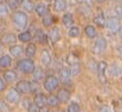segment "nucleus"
<instances>
[{
	"mask_svg": "<svg viewBox=\"0 0 122 112\" xmlns=\"http://www.w3.org/2000/svg\"><path fill=\"white\" fill-rule=\"evenodd\" d=\"M5 101L8 103H10V104H17L20 101V93L16 90V88L15 89H11L6 93Z\"/></svg>",
	"mask_w": 122,
	"mask_h": 112,
	"instance_id": "423d86ee",
	"label": "nucleus"
},
{
	"mask_svg": "<svg viewBox=\"0 0 122 112\" xmlns=\"http://www.w3.org/2000/svg\"><path fill=\"white\" fill-rule=\"evenodd\" d=\"M96 1H97V2H104L105 0H96Z\"/></svg>",
	"mask_w": 122,
	"mask_h": 112,
	"instance_id": "de8ad7c7",
	"label": "nucleus"
},
{
	"mask_svg": "<svg viewBox=\"0 0 122 112\" xmlns=\"http://www.w3.org/2000/svg\"><path fill=\"white\" fill-rule=\"evenodd\" d=\"M119 51H120V52L122 53V47H120V48H119Z\"/></svg>",
	"mask_w": 122,
	"mask_h": 112,
	"instance_id": "8fccbe9b",
	"label": "nucleus"
},
{
	"mask_svg": "<svg viewBox=\"0 0 122 112\" xmlns=\"http://www.w3.org/2000/svg\"><path fill=\"white\" fill-rule=\"evenodd\" d=\"M28 112H38V107L34 103H30L28 106Z\"/></svg>",
	"mask_w": 122,
	"mask_h": 112,
	"instance_id": "4c0bfd02",
	"label": "nucleus"
},
{
	"mask_svg": "<svg viewBox=\"0 0 122 112\" xmlns=\"http://www.w3.org/2000/svg\"><path fill=\"white\" fill-rule=\"evenodd\" d=\"M16 40H17V37L13 33H6L2 35L1 39H0L1 43H3V45H14L16 42Z\"/></svg>",
	"mask_w": 122,
	"mask_h": 112,
	"instance_id": "1a4fd4ad",
	"label": "nucleus"
},
{
	"mask_svg": "<svg viewBox=\"0 0 122 112\" xmlns=\"http://www.w3.org/2000/svg\"><path fill=\"white\" fill-rule=\"evenodd\" d=\"M0 112H12L11 107L2 99H0Z\"/></svg>",
	"mask_w": 122,
	"mask_h": 112,
	"instance_id": "f704fd0d",
	"label": "nucleus"
},
{
	"mask_svg": "<svg viewBox=\"0 0 122 112\" xmlns=\"http://www.w3.org/2000/svg\"><path fill=\"white\" fill-rule=\"evenodd\" d=\"M116 12H117V14H118L119 17L122 18V4H120V5H117Z\"/></svg>",
	"mask_w": 122,
	"mask_h": 112,
	"instance_id": "ea45409f",
	"label": "nucleus"
},
{
	"mask_svg": "<svg viewBox=\"0 0 122 112\" xmlns=\"http://www.w3.org/2000/svg\"><path fill=\"white\" fill-rule=\"evenodd\" d=\"M34 69H35L34 61L32 59H30V58H25V59H21L17 62V70L23 74L33 73Z\"/></svg>",
	"mask_w": 122,
	"mask_h": 112,
	"instance_id": "f03ea898",
	"label": "nucleus"
},
{
	"mask_svg": "<svg viewBox=\"0 0 122 112\" xmlns=\"http://www.w3.org/2000/svg\"><path fill=\"white\" fill-rule=\"evenodd\" d=\"M53 8L56 12H63L66 10L67 8V2L66 0H54L53 3Z\"/></svg>",
	"mask_w": 122,
	"mask_h": 112,
	"instance_id": "f3484780",
	"label": "nucleus"
},
{
	"mask_svg": "<svg viewBox=\"0 0 122 112\" xmlns=\"http://www.w3.org/2000/svg\"><path fill=\"white\" fill-rule=\"evenodd\" d=\"M57 98L61 103H67L70 99V92L67 89H60L57 92Z\"/></svg>",
	"mask_w": 122,
	"mask_h": 112,
	"instance_id": "f8f14e48",
	"label": "nucleus"
},
{
	"mask_svg": "<svg viewBox=\"0 0 122 112\" xmlns=\"http://www.w3.org/2000/svg\"><path fill=\"white\" fill-rule=\"evenodd\" d=\"M117 2H119V3H122V0H116Z\"/></svg>",
	"mask_w": 122,
	"mask_h": 112,
	"instance_id": "09e8293b",
	"label": "nucleus"
},
{
	"mask_svg": "<svg viewBox=\"0 0 122 112\" xmlns=\"http://www.w3.org/2000/svg\"><path fill=\"white\" fill-rule=\"evenodd\" d=\"M33 79L35 81H38V80H41V79H43L44 78V76H45V72H44V70L41 69V67H38V68H35L34 69V71H33Z\"/></svg>",
	"mask_w": 122,
	"mask_h": 112,
	"instance_id": "4be33fe9",
	"label": "nucleus"
},
{
	"mask_svg": "<svg viewBox=\"0 0 122 112\" xmlns=\"http://www.w3.org/2000/svg\"><path fill=\"white\" fill-rule=\"evenodd\" d=\"M16 90L20 94H28L31 92V83L28 80H20L16 85Z\"/></svg>",
	"mask_w": 122,
	"mask_h": 112,
	"instance_id": "0eeeda50",
	"label": "nucleus"
},
{
	"mask_svg": "<svg viewBox=\"0 0 122 112\" xmlns=\"http://www.w3.org/2000/svg\"><path fill=\"white\" fill-rule=\"evenodd\" d=\"M38 112H49V109L47 108L46 106H44V107H41V108H39Z\"/></svg>",
	"mask_w": 122,
	"mask_h": 112,
	"instance_id": "79ce46f5",
	"label": "nucleus"
},
{
	"mask_svg": "<svg viewBox=\"0 0 122 112\" xmlns=\"http://www.w3.org/2000/svg\"><path fill=\"white\" fill-rule=\"evenodd\" d=\"M8 5L11 10H17L20 6V1L19 0H9Z\"/></svg>",
	"mask_w": 122,
	"mask_h": 112,
	"instance_id": "72a5a7b5",
	"label": "nucleus"
},
{
	"mask_svg": "<svg viewBox=\"0 0 122 112\" xmlns=\"http://www.w3.org/2000/svg\"><path fill=\"white\" fill-rule=\"evenodd\" d=\"M58 103H60V101H58L57 96H55V95L50 94L49 96H47V105H48V106L56 107L58 105Z\"/></svg>",
	"mask_w": 122,
	"mask_h": 112,
	"instance_id": "bb28decb",
	"label": "nucleus"
},
{
	"mask_svg": "<svg viewBox=\"0 0 122 112\" xmlns=\"http://www.w3.org/2000/svg\"><path fill=\"white\" fill-rule=\"evenodd\" d=\"M22 53H23V48L19 45H14L10 48V54L15 58L19 57Z\"/></svg>",
	"mask_w": 122,
	"mask_h": 112,
	"instance_id": "dca6fc26",
	"label": "nucleus"
},
{
	"mask_svg": "<svg viewBox=\"0 0 122 112\" xmlns=\"http://www.w3.org/2000/svg\"><path fill=\"white\" fill-rule=\"evenodd\" d=\"M67 111L68 112H80V107L76 103H71V104L68 106Z\"/></svg>",
	"mask_w": 122,
	"mask_h": 112,
	"instance_id": "e433bc0d",
	"label": "nucleus"
},
{
	"mask_svg": "<svg viewBox=\"0 0 122 112\" xmlns=\"http://www.w3.org/2000/svg\"><path fill=\"white\" fill-rule=\"evenodd\" d=\"M68 34H69L70 37H72V38H76V37H78L80 35V29L78 27H71L69 29V32H68Z\"/></svg>",
	"mask_w": 122,
	"mask_h": 112,
	"instance_id": "473e14b6",
	"label": "nucleus"
},
{
	"mask_svg": "<svg viewBox=\"0 0 122 112\" xmlns=\"http://www.w3.org/2000/svg\"><path fill=\"white\" fill-rule=\"evenodd\" d=\"M36 37L38 38V41L41 43H47V41H48V36H47L45 33L41 31V30H37L36 31Z\"/></svg>",
	"mask_w": 122,
	"mask_h": 112,
	"instance_id": "c85d7f7f",
	"label": "nucleus"
},
{
	"mask_svg": "<svg viewBox=\"0 0 122 112\" xmlns=\"http://www.w3.org/2000/svg\"><path fill=\"white\" fill-rule=\"evenodd\" d=\"M106 69H107V64L105 61H101L98 64V68H97L98 76H99V79L102 83L106 81V76H105V70Z\"/></svg>",
	"mask_w": 122,
	"mask_h": 112,
	"instance_id": "6e6552de",
	"label": "nucleus"
},
{
	"mask_svg": "<svg viewBox=\"0 0 122 112\" xmlns=\"http://www.w3.org/2000/svg\"><path fill=\"white\" fill-rule=\"evenodd\" d=\"M3 89H4V83H3V80L0 78V92H1Z\"/></svg>",
	"mask_w": 122,
	"mask_h": 112,
	"instance_id": "37998d69",
	"label": "nucleus"
},
{
	"mask_svg": "<svg viewBox=\"0 0 122 112\" xmlns=\"http://www.w3.org/2000/svg\"><path fill=\"white\" fill-rule=\"evenodd\" d=\"M106 46H107L106 39H105L104 37H99V38L96 40L95 45L92 46V52L97 53V54H100V53H102L105 51Z\"/></svg>",
	"mask_w": 122,
	"mask_h": 112,
	"instance_id": "39448f33",
	"label": "nucleus"
},
{
	"mask_svg": "<svg viewBox=\"0 0 122 112\" xmlns=\"http://www.w3.org/2000/svg\"><path fill=\"white\" fill-rule=\"evenodd\" d=\"M60 85V79L54 75H49L47 76V78L44 81V88L46 89L48 92H52L54 91L56 88Z\"/></svg>",
	"mask_w": 122,
	"mask_h": 112,
	"instance_id": "7ed1b4c3",
	"label": "nucleus"
},
{
	"mask_svg": "<svg viewBox=\"0 0 122 112\" xmlns=\"http://www.w3.org/2000/svg\"><path fill=\"white\" fill-rule=\"evenodd\" d=\"M2 49H3V43H0V52L2 51Z\"/></svg>",
	"mask_w": 122,
	"mask_h": 112,
	"instance_id": "49530a36",
	"label": "nucleus"
},
{
	"mask_svg": "<svg viewBox=\"0 0 122 112\" xmlns=\"http://www.w3.org/2000/svg\"><path fill=\"white\" fill-rule=\"evenodd\" d=\"M4 29H5V24H4V22L0 21V33H2V32L4 31Z\"/></svg>",
	"mask_w": 122,
	"mask_h": 112,
	"instance_id": "a19ab883",
	"label": "nucleus"
},
{
	"mask_svg": "<svg viewBox=\"0 0 122 112\" xmlns=\"http://www.w3.org/2000/svg\"><path fill=\"white\" fill-rule=\"evenodd\" d=\"M62 21L65 27H71V25L73 24V17H72V15L70 13H66L63 16Z\"/></svg>",
	"mask_w": 122,
	"mask_h": 112,
	"instance_id": "5701e85b",
	"label": "nucleus"
},
{
	"mask_svg": "<svg viewBox=\"0 0 122 112\" xmlns=\"http://www.w3.org/2000/svg\"><path fill=\"white\" fill-rule=\"evenodd\" d=\"M52 23H53V17L51 15L47 14L43 17V24L45 27H50Z\"/></svg>",
	"mask_w": 122,
	"mask_h": 112,
	"instance_id": "2f4dec72",
	"label": "nucleus"
},
{
	"mask_svg": "<svg viewBox=\"0 0 122 112\" xmlns=\"http://www.w3.org/2000/svg\"><path fill=\"white\" fill-rule=\"evenodd\" d=\"M70 73H71V76H76L80 73V66L78 62H74V64L70 65Z\"/></svg>",
	"mask_w": 122,
	"mask_h": 112,
	"instance_id": "7c9ffc66",
	"label": "nucleus"
},
{
	"mask_svg": "<svg viewBox=\"0 0 122 112\" xmlns=\"http://www.w3.org/2000/svg\"><path fill=\"white\" fill-rule=\"evenodd\" d=\"M109 72L112 76H119L122 74V68L117 64H112L109 68Z\"/></svg>",
	"mask_w": 122,
	"mask_h": 112,
	"instance_id": "b1692460",
	"label": "nucleus"
},
{
	"mask_svg": "<svg viewBox=\"0 0 122 112\" xmlns=\"http://www.w3.org/2000/svg\"><path fill=\"white\" fill-rule=\"evenodd\" d=\"M41 64H43L44 66H46V67L50 66V64H51V55H50V53H49V51L47 50V49H44V50L41 51Z\"/></svg>",
	"mask_w": 122,
	"mask_h": 112,
	"instance_id": "4468645a",
	"label": "nucleus"
},
{
	"mask_svg": "<svg viewBox=\"0 0 122 112\" xmlns=\"http://www.w3.org/2000/svg\"><path fill=\"white\" fill-rule=\"evenodd\" d=\"M115 112H122V98H117L112 102Z\"/></svg>",
	"mask_w": 122,
	"mask_h": 112,
	"instance_id": "c756f323",
	"label": "nucleus"
},
{
	"mask_svg": "<svg viewBox=\"0 0 122 112\" xmlns=\"http://www.w3.org/2000/svg\"><path fill=\"white\" fill-rule=\"evenodd\" d=\"M98 112H112L111 111V108H109L108 106H106V105H104V106H101L99 108V110Z\"/></svg>",
	"mask_w": 122,
	"mask_h": 112,
	"instance_id": "58836bf2",
	"label": "nucleus"
},
{
	"mask_svg": "<svg viewBox=\"0 0 122 112\" xmlns=\"http://www.w3.org/2000/svg\"><path fill=\"white\" fill-rule=\"evenodd\" d=\"M49 39H50L51 41H52L53 43H56L58 40H60L61 38V35H60V30H58V28H52V29L50 30V32H49Z\"/></svg>",
	"mask_w": 122,
	"mask_h": 112,
	"instance_id": "ddd939ff",
	"label": "nucleus"
},
{
	"mask_svg": "<svg viewBox=\"0 0 122 112\" xmlns=\"http://www.w3.org/2000/svg\"><path fill=\"white\" fill-rule=\"evenodd\" d=\"M3 78L4 80L9 81V83H12V81H15L17 79V73L13 70H8V71L4 72L3 74Z\"/></svg>",
	"mask_w": 122,
	"mask_h": 112,
	"instance_id": "a211bd4d",
	"label": "nucleus"
},
{
	"mask_svg": "<svg viewBox=\"0 0 122 112\" xmlns=\"http://www.w3.org/2000/svg\"><path fill=\"white\" fill-rule=\"evenodd\" d=\"M9 14V9L6 6V4L0 2V17H4Z\"/></svg>",
	"mask_w": 122,
	"mask_h": 112,
	"instance_id": "c9c22d12",
	"label": "nucleus"
},
{
	"mask_svg": "<svg viewBox=\"0 0 122 112\" xmlns=\"http://www.w3.org/2000/svg\"><path fill=\"white\" fill-rule=\"evenodd\" d=\"M20 6L27 12H32L35 8L34 3L31 0H21V1H20Z\"/></svg>",
	"mask_w": 122,
	"mask_h": 112,
	"instance_id": "aec40b11",
	"label": "nucleus"
},
{
	"mask_svg": "<svg viewBox=\"0 0 122 112\" xmlns=\"http://www.w3.org/2000/svg\"><path fill=\"white\" fill-rule=\"evenodd\" d=\"M35 12H36V14L38 16H41V17H44L45 15H47L48 14V6L46 5V4L44 3H38L35 5L34 8Z\"/></svg>",
	"mask_w": 122,
	"mask_h": 112,
	"instance_id": "2eb2a0df",
	"label": "nucleus"
},
{
	"mask_svg": "<svg viewBox=\"0 0 122 112\" xmlns=\"http://www.w3.org/2000/svg\"><path fill=\"white\" fill-rule=\"evenodd\" d=\"M46 1L47 2H50V1H52V0H46Z\"/></svg>",
	"mask_w": 122,
	"mask_h": 112,
	"instance_id": "3c124183",
	"label": "nucleus"
},
{
	"mask_svg": "<svg viewBox=\"0 0 122 112\" xmlns=\"http://www.w3.org/2000/svg\"><path fill=\"white\" fill-rule=\"evenodd\" d=\"M56 112H65V111H56Z\"/></svg>",
	"mask_w": 122,
	"mask_h": 112,
	"instance_id": "603ef678",
	"label": "nucleus"
},
{
	"mask_svg": "<svg viewBox=\"0 0 122 112\" xmlns=\"http://www.w3.org/2000/svg\"><path fill=\"white\" fill-rule=\"evenodd\" d=\"M21 42H29L32 39V34L31 32H21L17 37Z\"/></svg>",
	"mask_w": 122,
	"mask_h": 112,
	"instance_id": "a878e982",
	"label": "nucleus"
},
{
	"mask_svg": "<svg viewBox=\"0 0 122 112\" xmlns=\"http://www.w3.org/2000/svg\"><path fill=\"white\" fill-rule=\"evenodd\" d=\"M58 75H60V80L63 81L64 84H67L68 81H70L71 73H70V70L68 68H62L58 72Z\"/></svg>",
	"mask_w": 122,
	"mask_h": 112,
	"instance_id": "9d476101",
	"label": "nucleus"
},
{
	"mask_svg": "<svg viewBox=\"0 0 122 112\" xmlns=\"http://www.w3.org/2000/svg\"><path fill=\"white\" fill-rule=\"evenodd\" d=\"M93 22H95L98 27H101V28L105 27V24H106V19H105V17H104V14L99 13L93 18Z\"/></svg>",
	"mask_w": 122,
	"mask_h": 112,
	"instance_id": "6ab92c4d",
	"label": "nucleus"
},
{
	"mask_svg": "<svg viewBox=\"0 0 122 112\" xmlns=\"http://www.w3.org/2000/svg\"><path fill=\"white\" fill-rule=\"evenodd\" d=\"M84 31H85L86 36L89 37V38H95L97 36V31H96L95 27H92V25H87Z\"/></svg>",
	"mask_w": 122,
	"mask_h": 112,
	"instance_id": "cd10ccee",
	"label": "nucleus"
},
{
	"mask_svg": "<svg viewBox=\"0 0 122 112\" xmlns=\"http://www.w3.org/2000/svg\"><path fill=\"white\" fill-rule=\"evenodd\" d=\"M11 19H12V22H13L14 27L17 30H23L28 25V16H27V14L22 11L14 12Z\"/></svg>",
	"mask_w": 122,
	"mask_h": 112,
	"instance_id": "f257e3e1",
	"label": "nucleus"
},
{
	"mask_svg": "<svg viewBox=\"0 0 122 112\" xmlns=\"http://www.w3.org/2000/svg\"><path fill=\"white\" fill-rule=\"evenodd\" d=\"M12 64V58L10 55H2L0 57V68H9Z\"/></svg>",
	"mask_w": 122,
	"mask_h": 112,
	"instance_id": "412c9836",
	"label": "nucleus"
},
{
	"mask_svg": "<svg viewBox=\"0 0 122 112\" xmlns=\"http://www.w3.org/2000/svg\"><path fill=\"white\" fill-rule=\"evenodd\" d=\"M76 1H78L79 3H87V4L90 3V0H76Z\"/></svg>",
	"mask_w": 122,
	"mask_h": 112,
	"instance_id": "c03bdc74",
	"label": "nucleus"
},
{
	"mask_svg": "<svg viewBox=\"0 0 122 112\" xmlns=\"http://www.w3.org/2000/svg\"><path fill=\"white\" fill-rule=\"evenodd\" d=\"M105 27L107 28L109 33L112 34H116L119 32L120 30V27H121V23H120V20L118 19L117 17H109L108 19L106 20V24Z\"/></svg>",
	"mask_w": 122,
	"mask_h": 112,
	"instance_id": "20e7f679",
	"label": "nucleus"
},
{
	"mask_svg": "<svg viewBox=\"0 0 122 112\" xmlns=\"http://www.w3.org/2000/svg\"><path fill=\"white\" fill-rule=\"evenodd\" d=\"M118 33H119V36H120L121 38H122V25L120 27V30H119V32H118Z\"/></svg>",
	"mask_w": 122,
	"mask_h": 112,
	"instance_id": "a18cd8bd",
	"label": "nucleus"
},
{
	"mask_svg": "<svg viewBox=\"0 0 122 112\" xmlns=\"http://www.w3.org/2000/svg\"><path fill=\"white\" fill-rule=\"evenodd\" d=\"M25 55H27L29 58L33 57L35 55V53H36V46H35L34 43H29L28 47L25 48Z\"/></svg>",
	"mask_w": 122,
	"mask_h": 112,
	"instance_id": "393cba45",
	"label": "nucleus"
},
{
	"mask_svg": "<svg viewBox=\"0 0 122 112\" xmlns=\"http://www.w3.org/2000/svg\"><path fill=\"white\" fill-rule=\"evenodd\" d=\"M34 104L36 105L38 108L46 106L47 105V96L44 93H37L34 97Z\"/></svg>",
	"mask_w": 122,
	"mask_h": 112,
	"instance_id": "9b49d317",
	"label": "nucleus"
}]
</instances>
